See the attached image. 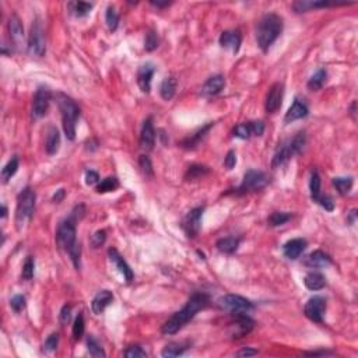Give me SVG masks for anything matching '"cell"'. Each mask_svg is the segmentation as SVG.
I'll return each mask as SVG.
<instances>
[{
    "mask_svg": "<svg viewBox=\"0 0 358 358\" xmlns=\"http://www.w3.org/2000/svg\"><path fill=\"white\" fill-rule=\"evenodd\" d=\"M218 306L225 312H230L231 315L235 313H249L255 309L253 304L249 299L235 295V294H227L218 299Z\"/></svg>",
    "mask_w": 358,
    "mask_h": 358,
    "instance_id": "cell-9",
    "label": "cell"
},
{
    "mask_svg": "<svg viewBox=\"0 0 358 358\" xmlns=\"http://www.w3.org/2000/svg\"><path fill=\"white\" fill-rule=\"evenodd\" d=\"M326 79H327V72H326L324 69H319L318 72L309 79L306 86H308V88H309L311 91H319L320 88L323 87V84L326 83Z\"/></svg>",
    "mask_w": 358,
    "mask_h": 358,
    "instance_id": "cell-32",
    "label": "cell"
},
{
    "mask_svg": "<svg viewBox=\"0 0 358 358\" xmlns=\"http://www.w3.org/2000/svg\"><path fill=\"white\" fill-rule=\"evenodd\" d=\"M154 143H156V130L153 126V118H147L143 122L140 132V147L146 151H151L154 149Z\"/></svg>",
    "mask_w": 358,
    "mask_h": 358,
    "instance_id": "cell-15",
    "label": "cell"
},
{
    "mask_svg": "<svg viewBox=\"0 0 358 358\" xmlns=\"http://www.w3.org/2000/svg\"><path fill=\"white\" fill-rule=\"evenodd\" d=\"M114 301V294L109 290H101L97 292V295L93 298V302H91V308L95 315H100L102 312L105 311V308L108 305L112 304Z\"/></svg>",
    "mask_w": 358,
    "mask_h": 358,
    "instance_id": "cell-21",
    "label": "cell"
},
{
    "mask_svg": "<svg viewBox=\"0 0 358 358\" xmlns=\"http://www.w3.org/2000/svg\"><path fill=\"white\" fill-rule=\"evenodd\" d=\"M51 91L48 87H40L37 90L34 95V102H33V118L40 119L42 116L48 114L49 104H51Z\"/></svg>",
    "mask_w": 358,
    "mask_h": 358,
    "instance_id": "cell-13",
    "label": "cell"
},
{
    "mask_svg": "<svg viewBox=\"0 0 358 358\" xmlns=\"http://www.w3.org/2000/svg\"><path fill=\"white\" fill-rule=\"evenodd\" d=\"M69 256H70V259H72V262H73V264H75V267L77 269V270H80V257H81V246L80 243H77V245H75L72 249L68 252Z\"/></svg>",
    "mask_w": 358,
    "mask_h": 358,
    "instance_id": "cell-48",
    "label": "cell"
},
{
    "mask_svg": "<svg viewBox=\"0 0 358 358\" xmlns=\"http://www.w3.org/2000/svg\"><path fill=\"white\" fill-rule=\"evenodd\" d=\"M239 243H241V239L235 237H227V238H221L218 239L216 243L217 249L220 250L221 253H227V255H231L234 252H237V249L239 248Z\"/></svg>",
    "mask_w": 358,
    "mask_h": 358,
    "instance_id": "cell-28",
    "label": "cell"
},
{
    "mask_svg": "<svg viewBox=\"0 0 358 358\" xmlns=\"http://www.w3.org/2000/svg\"><path fill=\"white\" fill-rule=\"evenodd\" d=\"M283 31V19L277 14H266L259 21L256 30V41L259 48L267 52L270 47L276 42Z\"/></svg>",
    "mask_w": 358,
    "mask_h": 358,
    "instance_id": "cell-2",
    "label": "cell"
},
{
    "mask_svg": "<svg viewBox=\"0 0 358 358\" xmlns=\"http://www.w3.org/2000/svg\"><path fill=\"white\" fill-rule=\"evenodd\" d=\"M151 5L156 7H160V9H162V7H168L169 5H171V2H151Z\"/></svg>",
    "mask_w": 358,
    "mask_h": 358,
    "instance_id": "cell-60",
    "label": "cell"
},
{
    "mask_svg": "<svg viewBox=\"0 0 358 358\" xmlns=\"http://www.w3.org/2000/svg\"><path fill=\"white\" fill-rule=\"evenodd\" d=\"M333 185L341 196H345L350 193L352 188V178H333Z\"/></svg>",
    "mask_w": 358,
    "mask_h": 358,
    "instance_id": "cell-35",
    "label": "cell"
},
{
    "mask_svg": "<svg viewBox=\"0 0 358 358\" xmlns=\"http://www.w3.org/2000/svg\"><path fill=\"white\" fill-rule=\"evenodd\" d=\"M305 264L309 267H326V266L331 264V257L322 250H315L306 257Z\"/></svg>",
    "mask_w": 358,
    "mask_h": 358,
    "instance_id": "cell-26",
    "label": "cell"
},
{
    "mask_svg": "<svg viewBox=\"0 0 358 358\" xmlns=\"http://www.w3.org/2000/svg\"><path fill=\"white\" fill-rule=\"evenodd\" d=\"M176 87H178V80L175 77H167L164 79L160 87V94H161L162 100L165 101H171L175 97Z\"/></svg>",
    "mask_w": 358,
    "mask_h": 358,
    "instance_id": "cell-29",
    "label": "cell"
},
{
    "mask_svg": "<svg viewBox=\"0 0 358 358\" xmlns=\"http://www.w3.org/2000/svg\"><path fill=\"white\" fill-rule=\"evenodd\" d=\"M123 355L126 358H144L147 357V352L144 351L140 345H130L125 350Z\"/></svg>",
    "mask_w": 358,
    "mask_h": 358,
    "instance_id": "cell-46",
    "label": "cell"
},
{
    "mask_svg": "<svg viewBox=\"0 0 358 358\" xmlns=\"http://www.w3.org/2000/svg\"><path fill=\"white\" fill-rule=\"evenodd\" d=\"M209 174V168L204 165H192L185 174V179L186 181H195V179H200L204 175Z\"/></svg>",
    "mask_w": 358,
    "mask_h": 358,
    "instance_id": "cell-37",
    "label": "cell"
},
{
    "mask_svg": "<svg viewBox=\"0 0 358 358\" xmlns=\"http://www.w3.org/2000/svg\"><path fill=\"white\" fill-rule=\"evenodd\" d=\"M9 33H10V40L13 42L14 47H20L21 44H23V41H24V28H23L20 19L16 14L10 16Z\"/></svg>",
    "mask_w": 358,
    "mask_h": 358,
    "instance_id": "cell-22",
    "label": "cell"
},
{
    "mask_svg": "<svg viewBox=\"0 0 358 358\" xmlns=\"http://www.w3.org/2000/svg\"><path fill=\"white\" fill-rule=\"evenodd\" d=\"M34 269H35V262L34 257L28 256L26 259V262L23 264V271H21V277L24 278L26 281H31L34 277Z\"/></svg>",
    "mask_w": 358,
    "mask_h": 358,
    "instance_id": "cell-41",
    "label": "cell"
},
{
    "mask_svg": "<svg viewBox=\"0 0 358 358\" xmlns=\"http://www.w3.org/2000/svg\"><path fill=\"white\" fill-rule=\"evenodd\" d=\"M93 9L91 3H86V2H77L73 5V13L76 17H84L90 13V10Z\"/></svg>",
    "mask_w": 358,
    "mask_h": 358,
    "instance_id": "cell-45",
    "label": "cell"
},
{
    "mask_svg": "<svg viewBox=\"0 0 358 358\" xmlns=\"http://www.w3.org/2000/svg\"><path fill=\"white\" fill-rule=\"evenodd\" d=\"M291 220V213H285V211H274L271 213L270 217L267 218V223L270 227H280L284 225L287 221Z\"/></svg>",
    "mask_w": 358,
    "mask_h": 358,
    "instance_id": "cell-36",
    "label": "cell"
},
{
    "mask_svg": "<svg viewBox=\"0 0 358 358\" xmlns=\"http://www.w3.org/2000/svg\"><path fill=\"white\" fill-rule=\"evenodd\" d=\"M333 352L331 351H311V352H305V355H312V357H316V355H331Z\"/></svg>",
    "mask_w": 358,
    "mask_h": 358,
    "instance_id": "cell-59",
    "label": "cell"
},
{
    "mask_svg": "<svg viewBox=\"0 0 358 358\" xmlns=\"http://www.w3.org/2000/svg\"><path fill=\"white\" fill-rule=\"evenodd\" d=\"M250 130H252V136L259 137L264 133V123L262 121H253L249 122Z\"/></svg>",
    "mask_w": 358,
    "mask_h": 358,
    "instance_id": "cell-52",
    "label": "cell"
},
{
    "mask_svg": "<svg viewBox=\"0 0 358 358\" xmlns=\"http://www.w3.org/2000/svg\"><path fill=\"white\" fill-rule=\"evenodd\" d=\"M10 306L14 312H21L24 308H26V297L24 295H14L12 299H10Z\"/></svg>",
    "mask_w": 358,
    "mask_h": 358,
    "instance_id": "cell-50",
    "label": "cell"
},
{
    "mask_svg": "<svg viewBox=\"0 0 358 358\" xmlns=\"http://www.w3.org/2000/svg\"><path fill=\"white\" fill-rule=\"evenodd\" d=\"M108 256L109 259H111V262L116 266V269L123 274L125 280H126L128 283H130V281L133 280V277H135V276H133V270H132L130 266L126 263V260L122 257L121 253H119L115 248H111V249L108 250Z\"/></svg>",
    "mask_w": 358,
    "mask_h": 358,
    "instance_id": "cell-17",
    "label": "cell"
},
{
    "mask_svg": "<svg viewBox=\"0 0 358 358\" xmlns=\"http://www.w3.org/2000/svg\"><path fill=\"white\" fill-rule=\"evenodd\" d=\"M308 112H309V109L306 107V104L299 100H295L284 116V123H292L298 119H302L305 116H308Z\"/></svg>",
    "mask_w": 358,
    "mask_h": 358,
    "instance_id": "cell-23",
    "label": "cell"
},
{
    "mask_svg": "<svg viewBox=\"0 0 358 358\" xmlns=\"http://www.w3.org/2000/svg\"><path fill=\"white\" fill-rule=\"evenodd\" d=\"M203 211H204L203 207H196V209L190 210L186 217L183 218L182 228L189 238H195L199 235L200 228H202Z\"/></svg>",
    "mask_w": 358,
    "mask_h": 358,
    "instance_id": "cell-11",
    "label": "cell"
},
{
    "mask_svg": "<svg viewBox=\"0 0 358 358\" xmlns=\"http://www.w3.org/2000/svg\"><path fill=\"white\" fill-rule=\"evenodd\" d=\"M232 135L238 137V139H242V140H248L252 137V130H250L249 122L248 123H239L237 125L234 130H232Z\"/></svg>",
    "mask_w": 358,
    "mask_h": 358,
    "instance_id": "cell-43",
    "label": "cell"
},
{
    "mask_svg": "<svg viewBox=\"0 0 358 358\" xmlns=\"http://www.w3.org/2000/svg\"><path fill=\"white\" fill-rule=\"evenodd\" d=\"M28 54L35 58H42L47 52V41H45V33L40 20L33 21V26L30 28L27 42Z\"/></svg>",
    "mask_w": 358,
    "mask_h": 358,
    "instance_id": "cell-7",
    "label": "cell"
},
{
    "mask_svg": "<svg viewBox=\"0 0 358 358\" xmlns=\"http://www.w3.org/2000/svg\"><path fill=\"white\" fill-rule=\"evenodd\" d=\"M224 87H225V79H224V76H211V77L207 79V81L203 84L202 93L203 95H207V97H214V95L220 94L224 90Z\"/></svg>",
    "mask_w": 358,
    "mask_h": 358,
    "instance_id": "cell-20",
    "label": "cell"
},
{
    "mask_svg": "<svg viewBox=\"0 0 358 358\" xmlns=\"http://www.w3.org/2000/svg\"><path fill=\"white\" fill-rule=\"evenodd\" d=\"M105 21H107V26H108L111 33L116 31V28H118V26H119V14L116 13L115 7L114 6H109L108 9H107Z\"/></svg>",
    "mask_w": 358,
    "mask_h": 358,
    "instance_id": "cell-38",
    "label": "cell"
},
{
    "mask_svg": "<svg viewBox=\"0 0 358 358\" xmlns=\"http://www.w3.org/2000/svg\"><path fill=\"white\" fill-rule=\"evenodd\" d=\"M305 142H306V139H305L304 132H298L292 139H288L281 144H278L277 150L273 156L271 167L277 168L280 165H283L284 162H287L290 158H292L295 154H299L304 149Z\"/></svg>",
    "mask_w": 358,
    "mask_h": 358,
    "instance_id": "cell-5",
    "label": "cell"
},
{
    "mask_svg": "<svg viewBox=\"0 0 358 358\" xmlns=\"http://www.w3.org/2000/svg\"><path fill=\"white\" fill-rule=\"evenodd\" d=\"M158 45H160L158 35H157L156 31L150 30L149 33L146 34V38H144V48H146V51L153 52V51H156L157 48H158Z\"/></svg>",
    "mask_w": 358,
    "mask_h": 358,
    "instance_id": "cell-42",
    "label": "cell"
},
{
    "mask_svg": "<svg viewBox=\"0 0 358 358\" xmlns=\"http://www.w3.org/2000/svg\"><path fill=\"white\" fill-rule=\"evenodd\" d=\"M139 167H140V171L143 172V175L147 176V178H151L154 175V169H153V162L150 160L149 156L143 154L139 158Z\"/></svg>",
    "mask_w": 358,
    "mask_h": 358,
    "instance_id": "cell-44",
    "label": "cell"
},
{
    "mask_svg": "<svg viewBox=\"0 0 358 358\" xmlns=\"http://www.w3.org/2000/svg\"><path fill=\"white\" fill-rule=\"evenodd\" d=\"M105 241H107V232L104 230L97 231L94 235L91 237V245H93L94 248L102 246V245L105 243Z\"/></svg>",
    "mask_w": 358,
    "mask_h": 358,
    "instance_id": "cell-51",
    "label": "cell"
},
{
    "mask_svg": "<svg viewBox=\"0 0 358 358\" xmlns=\"http://www.w3.org/2000/svg\"><path fill=\"white\" fill-rule=\"evenodd\" d=\"M333 6L331 3L327 2H308V0H298L292 3V9L295 13H306L308 10L312 9H322V7Z\"/></svg>",
    "mask_w": 358,
    "mask_h": 358,
    "instance_id": "cell-30",
    "label": "cell"
},
{
    "mask_svg": "<svg viewBox=\"0 0 358 358\" xmlns=\"http://www.w3.org/2000/svg\"><path fill=\"white\" fill-rule=\"evenodd\" d=\"M316 203H318V204H320V206H322L324 210H327V211H333V209H334V203H333V200H331L330 196L320 195L318 200H316Z\"/></svg>",
    "mask_w": 358,
    "mask_h": 358,
    "instance_id": "cell-53",
    "label": "cell"
},
{
    "mask_svg": "<svg viewBox=\"0 0 358 358\" xmlns=\"http://www.w3.org/2000/svg\"><path fill=\"white\" fill-rule=\"evenodd\" d=\"M154 72H156V69L150 63L140 66L139 72H137V84L143 93H146V94H149L150 90H151V79L154 76Z\"/></svg>",
    "mask_w": 358,
    "mask_h": 358,
    "instance_id": "cell-18",
    "label": "cell"
},
{
    "mask_svg": "<svg viewBox=\"0 0 358 358\" xmlns=\"http://www.w3.org/2000/svg\"><path fill=\"white\" fill-rule=\"evenodd\" d=\"M98 181H100L98 172H95V171H87V174H86V183H87L88 186H93L95 183H98Z\"/></svg>",
    "mask_w": 358,
    "mask_h": 358,
    "instance_id": "cell-56",
    "label": "cell"
},
{
    "mask_svg": "<svg viewBox=\"0 0 358 358\" xmlns=\"http://www.w3.org/2000/svg\"><path fill=\"white\" fill-rule=\"evenodd\" d=\"M355 214H357V210H352L351 214H350V223H354V220H355Z\"/></svg>",
    "mask_w": 358,
    "mask_h": 358,
    "instance_id": "cell-61",
    "label": "cell"
},
{
    "mask_svg": "<svg viewBox=\"0 0 358 358\" xmlns=\"http://www.w3.org/2000/svg\"><path fill=\"white\" fill-rule=\"evenodd\" d=\"M224 165H225V168L228 169V171L234 169V167L237 165V154H235V151L231 150V151L227 153V157L224 160Z\"/></svg>",
    "mask_w": 358,
    "mask_h": 358,
    "instance_id": "cell-54",
    "label": "cell"
},
{
    "mask_svg": "<svg viewBox=\"0 0 358 358\" xmlns=\"http://www.w3.org/2000/svg\"><path fill=\"white\" fill-rule=\"evenodd\" d=\"M6 216H7V209H6V206H3V210H2V217L5 218Z\"/></svg>",
    "mask_w": 358,
    "mask_h": 358,
    "instance_id": "cell-62",
    "label": "cell"
},
{
    "mask_svg": "<svg viewBox=\"0 0 358 358\" xmlns=\"http://www.w3.org/2000/svg\"><path fill=\"white\" fill-rule=\"evenodd\" d=\"M56 100H58V105L61 109L63 132L66 135V139L73 142L76 139V125L80 118V108L70 97L63 93H58Z\"/></svg>",
    "mask_w": 358,
    "mask_h": 358,
    "instance_id": "cell-3",
    "label": "cell"
},
{
    "mask_svg": "<svg viewBox=\"0 0 358 358\" xmlns=\"http://www.w3.org/2000/svg\"><path fill=\"white\" fill-rule=\"evenodd\" d=\"M58 344H59V334H58V333H52V334L45 340L44 350L47 352L55 351V350L58 348Z\"/></svg>",
    "mask_w": 358,
    "mask_h": 358,
    "instance_id": "cell-49",
    "label": "cell"
},
{
    "mask_svg": "<svg viewBox=\"0 0 358 358\" xmlns=\"http://www.w3.org/2000/svg\"><path fill=\"white\" fill-rule=\"evenodd\" d=\"M79 217L72 213L69 218H65L56 231V243L58 246L65 249L66 252L72 249L75 245H77L76 241V221Z\"/></svg>",
    "mask_w": 358,
    "mask_h": 358,
    "instance_id": "cell-6",
    "label": "cell"
},
{
    "mask_svg": "<svg viewBox=\"0 0 358 358\" xmlns=\"http://www.w3.org/2000/svg\"><path fill=\"white\" fill-rule=\"evenodd\" d=\"M84 334V316L83 313H79V316L75 319V324H73V336L76 340H80Z\"/></svg>",
    "mask_w": 358,
    "mask_h": 358,
    "instance_id": "cell-47",
    "label": "cell"
},
{
    "mask_svg": "<svg viewBox=\"0 0 358 358\" xmlns=\"http://www.w3.org/2000/svg\"><path fill=\"white\" fill-rule=\"evenodd\" d=\"M242 44V37L239 31H224L220 35V45L225 49H231L234 54L239 52V48Z\"/></svg>",
    "mask_w": 358,
    "mask_h": 358,
    "instance_id": "cell-19",
    "label": "cell"
},
{
    "mask_svg": "<svg viewBox=\"0 0 358 358\" xmlns=\"http://www.w3.org/2000/svg\"><path fill=\"white\" fill-rule=\"evenodd\" d=\"M87 350L88 352H90V355H93V357L95 358H104L107 355L105 351H104V348H102L100 343H98L93 336H90V337L87 338Z\"/></svg>",
    "mask_w": 358,
    "mask_h": 358,
    "instance_id": "cell-40",
    "label": "cell"
},
{
    "mask_svg": "<svg viewBox=\"0 0 358 358\" xmlns=\"http://www.w3.org/2000/svg\"><path fill=\"white\" fill-rule=\"evenodd\" d=\"M209 304L210 297L207 294L195 292L181 311L176 312L174 316H171L165 323L162 324L161 333L162 334H175V333H178L185 324L189 323L199 312L204 309L206 306H209Z\"/></svg>",
    "mask_w": 358,
    "mask_h": 358,
    "instance_id": "cell-1",
    "label": "cell"
},
{
    "mask_svg": "<svg viewBox=\"0 0 358 358\" xmlns=\"http://www.w3.org/2000/svg\"><path fill=\"white\" fill-rule=\"evenodd\" d=\"M305 316L315 322V323H322L323 322L324 312H326V299L322 297H312L308 299L304 308Z\"/></svg>",
    "mask_w": 358,
    "mask_h": 358,
    "instance_id": "cell-10",
    "label": "cell"
},
{
    "mask_svg": "<svg viewBox=\"0 0 358 358\" xmlns=\"http://www.w3.org/2000/svg\"><path fill=\"white\" fill-rule=\"evenodd\" d=\"M119 188V181L116 179L115 176H109L102 179L101 182L97 185V193H108V192H115Z\"/></svg>",
    "mask_w": 358,
    "mask_h": 358,
    "instance_id": "cell-34",
    "label": "cell"
},
{
    "mask_svg": "<svg viewBox=\"0 0 358 358\" xmlns=\"http://www.w3.org/2000/svg\"><path fill=\"white\" fill-rule=\"evenodd\" d=\"M320 176L318 171H313L311 175V182H309V190H311V197L313 202H316L320 196Z\"/></svg>",
    "mask_w": 358,
    "mask_h": 358,
    "instance_id": "cell-39",
    "label": "cell"
},
{
    "mask_svg": "<svg viewBox=\"0 0 358 358\" xmlns=\"http://www.w3.org/2000/svg\"><path fill=\"white\" fill-rule=\"evenodd\" d=\"M257 350H252V348H242L235 354L237 357H250V355H256Z\"/></svg>",
    "mask_w": 358,
    "mask_h": 358,
    "instance_id": "cell-57",
    "label": "cell"
},
{
    "mask_svg": "<svg viewBox=\"0 0 358 358\" xmlns=\"http://www.w3.org/2000/svg\"><path fill=\"white\" fill-rule=\"evenodd\" d=\"M189 347V343H178V341H174V343H169V344L164 347V350L161 351V355L165 358L179 357V355H182L183 352L186 351Z\"/></svg>",
    "mask_w": 358,
    "mask_h": 358,
    "instance_id": "cell-31",
    "label": "cell"
},
{
    "mask_svg": "<svg viewBox=\"0 0 358 358\" xmlns=\"http://www.w3.org/2000/svg\"><path fill=\"white\" fill-rule=\"evenodd\" d=\"M231 336L234 338L243 337L255 327V322L248 316V313H235L231 320Z\"/></svg>",
    "mask_w": 358,
    "mask_h": 358,
    "instance_id": "cell-12",
    "label": "cell"
},
{
    "mask_svg": "<svg viewBox=\"0 0 358 358\" xmlns=\"http://www.w3.org/2000/svg\"><path fill=\"white\" fill-rule=\"evenodd\" d=\"M65 196H66L65 189H59L56 190V193H55L54 197H52V200H54V203H62L63 202V199H65Z\"/></svg>",
    "mask_w": 358,
    "mask_h": 358,
    "instance_id": "cell-58",
    "label": "cell"
},
{
    "mask_svg": "<svg viewBox=\"0 0 358 358\" xmlns=\"http://www.w3.org/2000/svg\"><path fill=\"white\" fill-rule=\"evenodd\" d=\"M17 171H19V157L14 156L2 169V181H3V183L9 182L16 175Z\"/></svg>",
    "mask_w": 358,
    "mask_h": 358,
    "instance_id": "cell-33",
    "label": "cell"
},
{
    "mask_svg": "<svg viewBox=\"0 0 358 358\" xmlns=\"http://www.w3.org/2000/svg\"><path fill=\"white\" fill-rule=\"evenodd\" d=\"M214 126V123L213 122H210V123H207L206 126H203L202 129H199L195 135H192L190 137H188V139H185L183 142H181V147L182 149H186V150H190V149H195V147H197L199 146V143L202 142L203 139H204V136L207 135V132H209L210 129Z\"/></svg>",
    "mask_w": 358,
    "mask_h": 358,
    "instance_id": "cell-25",
    "label": "cell"
},
{
    "mask_svg": "<svg viewBox=\"0 0 358 358\" xmlns=\"http://www.w3.org/2000/svg\"><path fill=\"white\" fill-rule=\"evenodd\" d=\"M35 202H37V195L34 189L27 186L21 190L17 197V209H16V225L19 231L23 230V227L34 216Z\"/></svg>",
    "mask_w": 358,
    "mask_h": 358,
    "instance_id": "cell-4",
    "label": "cell"
},
{
    "mask_svg": "<svg viewBox=\"0 0 358 358\" xmlns=\"http://www.w3.org/2000/svg\"><path fill=\"white\" fill-rule=\"evenodd\" d=\"M304 284L308 290L319 291L322 290V288H324V285H326V278H324L323 274H320V273H318V271H311V273H308V274L305 276Z\"/></svg>",
    "mask_w": 358,
    "mask_h": 358,
    "instance_id": "cell-27",
    "label": "cell"
},
{
    "mask_svg": "<svg viewBox=\"0 0 358 358\" xmlns=\"http://www.w3.org/2000/svg\"><path fill=\"white\" fill-rule=\"evenodd\" d=\"M306 246H308L306 239H304V238H294V239H291V241L283 245L284 256L287 257V259H290V260H295V259H298L302 255V252L306 249Z\"/></svg>",
    "mask_w": 358,
    "mask_h": 358,
    "instance_id": "cell-16",
    "label": "cell"
},
{
    "mask_svg": "<svg viewBox=\"0 0 358 358\" xmlns=\"http://www.w3.org/2000/svg\"><path fill=\"white\" fill-rule=\"evenodd\" d=\"M61 147V135L59 130L55 126H51L48 129L47 133V142H45V150L49 156H55Z\"/></svg>",
    "mask_w": 358,
    "mask_h": 358,
    "instance_id": "cell-24",
    "label": "cell"
},
{
    "mask_svg": "<svg viewBox=\"0 0 358 358\" xmlns=\"http://www.w3.org/2000/svg\"><path fill=\"white\" fill-rule=\"evenodd\" d=\"M283 95H284V84L283 83H274L267 93L266 97V104L264 108L267 114H274L277 112L278 109L281 108L283 104Z\"/></svg>",
    "mask_w": 358,
    "mask_h": 358,
    "instance_id": "cell-14",
    "label": "cell"
},
{
    "mask_svg": "<svg viewBox=\"0 0 358 358\" xmlns=\"http://www.w3.org/2000/svg\"><path fill=\"white\" fill-rule=\"evenodd\" d=\"M70 318H72V306H70V305H65L61 311V323H69Z\"/></svg>",
    "mask_w": 358,
    "mask_h": 358,
    "instance_id": "cell-55",
    "label": "cell"
},
{
    "mask_svg": "<svg viewBox=\"0 0 358 358\" xmlns=\"http://www.w3.org/2000/svg\"><path fill=\"white\" fill-rule=\"evenodd\" d=\"M267 183H269V178L264 172L257 169H249L243 175L242 183L239 185V188L235 189V195H245L249 192L262 190L267 186Z\"/></svg>",
    "mask_w": 358,
    "mask_h": 358,
    "instance_id": "cell-8",
    "label": "cell"
}]
</instances>
